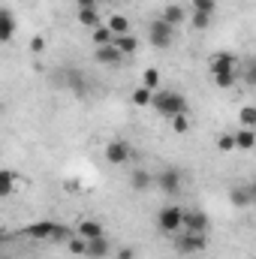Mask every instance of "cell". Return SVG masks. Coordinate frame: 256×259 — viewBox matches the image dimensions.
Wrapping results in <instances>:
<instances>
[{"label": "cell", "instance_id": "cell-26", "mask_svg": "<svg viewBox=\"0 0 256 259\" xmlns=\"http://www.w3.org/2000/svg\"><path fill=\"white\" fill-rule=\"evenodd\" d=\"M12 187H15V172L3 169V172H0V196H9Z\"/></svg>", "mask_w": 256, "mask_h": 259}, {"label": "cell", "instance_id": "cell-2", "mask_svg": "<svg viewBox=\"0 0 256 259\" xmlns=\"http://www.w3.org/2000/svg\"><path fill=\"white\" fill-rule=\"evenodd\" d=\"M157 229H160L163 235H172V232L184 229V211H181L178 205L160 208V214H157Z\"/></svg>", "mask_w": 256, "mask_h": 259}, {"label": "cell", "instance_id": "cell-29", "mask_svg": "<svg viewBox=\"0 0 256 259\" xmlns=\"http://www.w3.org/2000/svg\"><path fill=\"white\" fill-rule=\"evenodd\" d=\"M241 78H244L247 84H256V58L244 61V66H241Z\"/></svg>", "mask_w": 256, "mask_h": 259}, {"label": "cell", "instance_id": "cell-13", "mask_svg": "<svg viewBox=\"0 0 256 259\" xmlns=\"http://www.w3.org/2000/svg\"><path fill=\"white\" fill-rule=\"evenodd\" d=\"M109 241H106V235H100V238H91L88 241V256L91 259H103V256H109Z\"/></svg>", "mask_w": 256, "mask_h": 259}, {"label": "cell", "instance_id": "cell-10", "mask_svg": "<svg viewBox=\"0 0 256 259\" xmlns=\"http://www.w3.org/2000/svg\"><path fill=\"white\" fill-rule=\"evenodd\" d=\"M178 250H181V253H199V250H205V235L184 232V235L178 238Z\"/></svg>", "mask_w": 256, "mask_h": 259}, {"label": "cell", "instance_id": "cell-7", "mask_svg": "<svg viewBox=\"0 0 256 259\" xmlns=\"http://www.w3.org/2000/svg\"><path fill=\"white\" fill-rule=\"evenodd\" d=\"M184 232L205 235L208 232V214L205 211H184Z\"/></svg>", "mask_w": 256, "mask_h": 259}, {"label": "cell", "instance_id": "cell-38", "mask_svg": "<svg viewBox=\"0 0 256 259\" xmlns=\"http://www.w3.org/2000/svg\"><path fill=\"white\" fill-rule=\"evenodd\" d=\"M250 190H253V199H256V181H253V187H250Z\"/></svg>", "mask_w": 256, "mask_h": 259}, {"label": "cell", "instance_id": "cell-36", "mask_svg": "<svg viewBox=\"0 0 256 259\" xmlns=\"http://www.w3.org/2000/svg\"><path fill=\"white\" fill-rule=\"evenodd\" d=\"M133 256H136L133 247H121V253H118V259H133Z\"/></svg>", "mask_w": 256, "mask_h": 259}, {"label": "cell", "instance_id": "cell-20", "mask_svg": "<svg viewBox=\"0 0 256 259\" xmlns=\"http://www.w3.org/2000/svg\"><path fill=\"white\" fill-rule=\"evenodd\" d=\"M229 199H232V205H238V208H244V205L256 202V199H253V190H247V187H235V190L229 193Z\"/></svg>", "mask_w": 256, "mask_h": 259}, {"label": "cell", "instance_id": "cell-17", "mask_svg": "<svg viewBox=\"0 0 256 259\" xmlns=\"http://www.w3.org/2000/svg\"><path fill=\"white\" fill-rule=\"evenodd\" d=\"M115 46L124 52V58H130V55H136V49H139V39H136L133 33H124V36H115Z\"/></svg>", "mask_w": 256, "mask_h": 259}, {"label": "cell", "instance_id": "cell-33", "mask_svg": "<svg viewBox=\"0 0 256 259\" xmlns=\"http://www.w3.org/2000/svg\"><path fill=\"white\" fill-rule=\"evenodd\" d=\"M69 84H72L75 91H84V84H81V72H69Z\"/></svg>", "mask_w": 256, "mask_h": 259}, {"label": "cell", "instance_id": "cell-16", "mask_svg": "<svg viewBox=\"0 0 256 259\" xmlns=\"http://www.w3.org/2000/svg\"><path fill=\"white\" fill-rule=\"evenodd\" d=\"M91 36H94V46H97V49H100V46H112V42H115V33H112V27H109V24H100Z\"/></svg>", "mask_w": 256, "mask_h": 259}, {"label": "cell", "instance_id": "cell-22", "mask_svg": "<svg viewBox=\"0 0 256 259\" xmlns=\"http://www.w3.org/2000/svg\"><path fill=\"white\" fill-rule=\"evenodd\" d=\"M154 181H157V178H154L151 172H145V169L133 172V187H136V190H148V187H151Z\"/></svg>", "mask_w": 256, "mask_h": 259}, {"label": "cell", "instance_id": "cell-12", "mask_svg": "<svg viewBox=\"0 0 256 259\" xmlns=\"http://www.w3.org/2000/svg\"><path fill=\"white\" fill-rule=\"evenodd\" d=\"M75 232L91 241V238H100V235H103V223H100V220H81V223L75 226Z\"/></svg>", "mask_w": 256, "mask_h": 259}, {"label": "cell", "instance_id": "cell-30", "mask_svg": "<svg viewBox=\"0 0 256 259\" xmlns=\"http://www.w3.org/2000/svg\"><path fill=\"white\" fill-rule=\"evenodd\" d=\"M193 12H208V15H214V9H217V0H190Z\"/></svg>", "mask_w": 256, "mask_h": 259}, {"label": "cell", "instance_id": "cell-31", "mask_svg": "<svg viewBox=\"0 0 256 259\" xmlns=\"http://www.w3.org/2000/svg\"><path fill=\"white\" fill-rule=\"evenodd\" d=\"M208 24H211V15L208 12H193V27L196 30H205Z\"/></svg>", "mask_w": 256, "mask_h": 259}, {"label": "cell", "instance_id": "cell-34", "mask_svg": "<svg viewBox=\"0 0 256 259\" xmlns=\"http://www.w3.org/2000/svg\"><path fill=\"white\" fill-rule=\"evenodd\" d=\"M30 49H33V52H42V49H46V39H42V36H33V39H30Z\"/></svg>", "mask_w": 256, "mask_h": 259}, {"label": "cell", "instance_id": "cell-8", "mask_svg": "<svg viewBox=\"0 0 256 259\" xmlns=\"http://www.w3.org/2000/svg\"><path fill=\"white\" fill-rule=\"evenodd\" d=\"M229 69H238V55L232 52H217L211 58V72H229Z\"/></svg>", "mask_w": 256, "mask_h": 259}, {"label": "cell", "instance_id": "cell-5", "mask_svg": "<svg viewBox=\"0 0 256 259\" xmlns=\"http://www.w3.org/2000/svg\"><path fill=\"white\" fill-rule=\"evenodd\" d=\"M157 184H160V190L166 196H178L181 193V172L178 169H166V172L157 175Z\"/></svg>", "mask_w": 256, "mask_h": 259}, {"label": "cell", "instance_id": "cell-14", "mask_svg": "<svg viewBox=\"0 0 256 259\" xmlns=\"http://www.w3.org/2000/svg\"><path fill=\"white\" fill-rule=\"evenodd\" d=\"M78 24L97 30V27L103 24V21H100V9H97V6H91V9H78Z\"/></svg>", "mask_w": 256, "mask_h": 259}, {"label": "cell", "instance_id": "cell-28", "mask_svg": "<svg viewBox=\"0 0 256 259\" xmlns=\"http://www.w3.org/2000/svg\"><path fill=\"white\" fill-rule=\"evenodd\" d=\"M142 84H145V88H151V91H154V88H157V84H160V72H157V69H154V66H148V69H145V72H142Z\"/></svg>", "mask_w": 256, "mask_h": 259}, {"label": "cell", "instance_id": "cell-25", "mask_svg": "<svg viewBox=\"0 0 256 259\" xmlns=\"http://www.w3.org/2000/svg\"><path fill=\"white\" fill-rule=\"evenodd\" d=\"M238 121H241V127L253 130V127H256V106H241V112H238Z\"/></svg>", "mask_w": 256, "mask_h": 259}, {"label": "cell", "instance_id": "cell-24", "mask_svg": "<svg viewBox=\"0 0 256 259\" xmlns=\"http://www.w3.org/2000/svg\"><path fill=\"white\" fill-rule=\"evenodd\" d=\"M66 247H69V250H72L75 256H88V238H81L78 232H75V235H72V238L66 241Z\"/></svg>", "mask_w": 256, "mask_h": 259}, {"label": "cell", "instance_id": "cell-32", "mask_svg": "<svg viewBox=\"0 0 256 259\" xmlns=\"http://www.w3.org/2000/svg\"><path fill=\"white\" fill-rule=\"evenodd\" d=\"M172 130H175L178 136H181V133H187V130H190V121H187V115H175V118H172Z\"/></svg>", "mask_w": 256, "mask_h": 259}, {"label": "cell", "instance_id": "cell-9", "mask_svg": "<svg viewBox=\"0 0 256 259\" xmlns=\"http://www.w3.org/2000/svg\"><path fill=\"white\" fill-rule=\"evenodd\" d=\"M124 61V52L112 42V46H100L97 49V64H103V66H115V64H121Z\"/></svg>", "mask_w": 256, "mask_h": 259}, {"label": "cell", "instance_id": "cell-35", "mask_svg": "<svg viewBox=\"0 0 256 259\" xmlns=\"http://www.w3.org/2000/svg\"><path fill=\"white\" fill-rule=\"evenodd\" d=\"M103 0H75V6L78 9H91V6H100Z\"/></svg>", "mask_w": 256, "mask_h": 259}, {"label": "cell", "instance_id": "cell-6", "mask_svg": "<svg viewBox=\"0 0 256 259\" xmlns=\"http://www.w3.org/2000/svg\"><path fill=\"white\" fill-rule=\"evenodd\" d=\"M103 154H106V160H109L112 166H121V163H127L130 157H133V154H130V145H127V142H121V139L109 142Z\"/></svg>", "mask_w": 256, "mask_h": 259}, {"label": "cell", "instance_id": "cell-19", "mask_svg": "<svg viewBox=\"0 0 256 259\" xmlns=\"http://www.w3.org/2000/svg\"><path fill=\"white\" fill-rule=\"evenodd\" d=\"M235 81H238V69H229V72H214V84H217V88H223V91L235 88Z\"/></svg>", "mask_w": 256, "mask_h": 259}, {"label": "cell", "instance_id": "cell-27", "mask_svg": "<svg viewBox=\"0 0 256 259\" xmlns=\"http://www.w3.org/2000/svg\"><path fill=\"white\" fill-rule=\"evenodd\" d=\"M217 151H220V154H229V151H235V136H229V133H220V136H217Z\"/></svg>", "mask_w": 256, "mask_h": 259}, {"label": "cell", "instance_id": "cell-11", "mask_svg": "<svg viewBox=\"0 0 256 259\" xmlns=\"http://www.w3.org/2000/svg\"><path fill=\"white\" fill-rule=\"evenodd\" d=\"M12 36H15V18H12L9 9H0V39L9 42Z\"/></svg>", "mask_w": 256, "mask_h": 259}, {"label": "cell", "instance_id": "cell-21", "mask_svg": "<svg viewBox=\"0 0 256 259\" xmlns=\"http://www.w3.org/2000/svg\"><path fill=\"white\" fill-rule=\"evenodd\" d=\"M154 103V94H151V88H136L133 91V106H139V109H145V106H151Z\"/></svg>", "mask_w": 256, "mask_h": 259}, {"label": "cell", "instance_id": "cell-37", "mask_svg": "<svg viewBox=\"0 0 256 259\" xmlns=\"http://www.w3.org/2000/svg\"><path fill=\"white\" fill-rule=\"evenodd\" d=\"M103 3H121V0H103Z\"/></svg>", "mask_w": 256, "mask_h": 259}, {"label": "cell", "instance_id": "cell-4", "mask_svg": "<svg viewBox=\"0 0 256 259\" xmlns=\"http://www.w3.org/2000/svg\"><path fill=\"white\" fill-rule=\"evenodd\" d=\"M64 223H55V220H36V223H27L24 226V235L27 238H39V241H55V235L61 232Z\"/></svg>", "mask_w": 256, "mask_h": 259}, {"label": "cell", "instance_id": "cell-18", "mask_svg": "<svg viewBox=\"0 0 256 259\" xmlns=\"http://www.w3.org/2000/svg\"><path fill=\"white\" fill-rule=\"evenodd\" d=\"M160 18H166V21H169L172 27H178V24L184 21V9H181L178 3H169V6L163 9V15H160Z\"/></svg>", "mask_w": 256, "mask_h": 259}, {"label": "cell", "instance_id": "cell-15", "mask_svg": "<svg viewBox=\"0 0 256 259\" xmlns=\"http://www.w3.org/2000/svg\"><path fill=\"white\" fill-rule=\"evenodd\" d=\"M235 148L238 151H250V148H256V133L247 127H241L238 133H235Z\"/></svg>", "mask_w": 256, "mask_h": 259}, {"label": "cell", "instance_id": "cell-23", "mask_svg": "<svg viewBox=\"0 0 256 259\" xmlns=\"http://www.w3.org/2000/svg\"><path fill=\"white\" fill-rule=\"evenodd\" d=\"M106 24L112 27V33H115V36H124V33H130V21L124 18V15H112Z\"/></svg>", "mask_w": 256, "mask_h": 259}, {"label": "cell", "instance_id": "cell-1", "mask_svg": "<svg viewBox=\"0 0 256 259\" xmlns=\"http://www.w3.org/2000/svg\"><path fill=\"white\" fill-rule=\"evenodd\" d=\"M163 118H175V115H187V100L178 94V91H160V94H154V103H151Z\"/></svg>", "mask_w": 256, "mask_h": 259}, {"label": "cell", "instance_id": "cell-3", "mask_svg": "<svg viewBox=\"0 0 256 259\" xmlns=\"http://www.w3.org/2000/svg\"><path fill=\"white\" fill-rule=\"evenodd\" d=\"M172 36H175V27L166 21V18H154L151 27H148V39L154 49H169L172 46Z\"/></svg>", "mask_w": 256, "mask_h": 259}]
</instances>
